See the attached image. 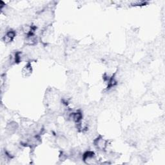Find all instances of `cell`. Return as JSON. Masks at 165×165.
Masks as SVG:
<instances>
[{
  "label": "cell",
  "mask_w": 165,
  "mask_h": 165,
  "mask_svg": "<svg viewBox=\"0 0 165 165\" xmlns=\"http://www.w3.org/2000/svg\"><path fill=\"white\" fill-rule=\"evenodd\" d=\"M23 72L24 74H26V75H29L32 73V68H31V65L30 64L27 65L25 66V67L23 69Z\"/></svg>",
  "instance_id": "obj_6"
},
{
  "label": "cell",
  "mask_w": 165,
  "mask_h": 165,
  "mask_svg": "<svg viewBox=\"0 0 165 165\" xmlns=\"http://www.w3.org/2000/svg\"><path fill=\"white\" fill-rule=\"evenodd\" d=\"M94 143L96 147L100 150H105L107 146V141H106L102 137H99L96 138L94 140Z\"/></svg>",
  "instance_id": "obj_1"
},
{
  "label": "cell",
  "mask_w": 165,
  "mask_h": 165,
  "mask_svg": "<svg viewBox=\"0 0 165 165\" xmlns=\"http://www.w3.org/2000/svg\"><path fill=\"white\" fill-rule=\"evenodd\" d=\"M71 116L72 117L73 121H74L76 123H79L82 117V113L80 112H76L72 113Z\"/></svg>",
  "instance_id": "obj_5"
},
{
  "label": "cell",
  "mask_w": 165,
  "mask_h": 165,
  "mask_svg": "<svg viewBox=\"0 0 165 165\" xmlns=\"http://www.w3.org/2000/svg\"><path fill=\"white\" fill-rule=\"evenodd\" d=\"M37 42V39L36 36L34 33H31L27 34L26 36V39H25V43H27L28 45H34L36 44Z\"/></svg>",
  "instance_id": "obj_3"
},
{
  "label": "cell",
  "mask_w": 165,
  "mask_h": 165,
  "mask_svg": "<svg viewBox=\"0 0 165 165\" xmlns=\"http://www.w3.org/2000/svg\"><path fill=\"white\" fill-rule=\"evenodd\" d=\"M16 34L15 31L12 30H9L3 36V40L6 43H9L11 41H13V40L14 39V37H16Z\"/></svg>",
  "instance_id": "obj_2"
},
{
  "label": "cell",
  "mask_w": 165,
  "mask_h": 165,
  "mask_svg": "<svg viewBox=\"0 0 165 165\" xmlns=\"http://www.w3.org/2000/svg\"><path fill=\"white\" fill-rule=\"evenodd\" d=\"M82 159L86 163H90V161L95 160V154L92 151H87L82 155Z\"/></svg>",
  "instance_id": "obj_4"
}]
</instances>
